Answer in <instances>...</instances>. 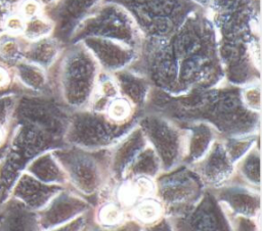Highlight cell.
<instances>
[{
    "instance_id": "6da1fadb",
    "label": "cell",
    "mask_w": 262,
    "mask_h": 231,
    "mask_svg": "<svg viewBox=\"0 0 262 231\" xmlns=\"http://www.w3.org/2000/svg\"><path fill=\"white\" fill-rule=\"evenodd\" d=\"M127 68L144 77L152 89L169 95L224 83L216 32L203 8L190 13L168 37L143 40Z\"/></svg>"
},
{
    "instance_id": "7a4b0ae2",
    "label": "cell",
    "mask_w": 262,
    "mask_h": 231,
    "mask_svg": "<svg viewBox=\"0 0 262 231\" xmlns=\"http://www.w3.org/2000/svg\"><path fill=\"white\" fill-rule=\"evenodd\" d=\"M144 111L162 114L177 125L206 123L215 129L219 138L260 133L261 113L247 109L241 99V88L225 82L181 95H169L151 88Z\"/></svg>"
},
{
    "instance_id": "3957f363",
    "label": "cell",
    "mask_w": 262,
    "mask_h": 231,
    "mask_svg": "<svg viewBox=\"0 0 262 231\" xmlns=\"http://www.w3.org/2000/svg\"><path fill=\"white\" fill-rule=\"evenodd\" d=\"M52 66L53 95L71 110L86 108L101 72L91 53L80 42L70 43Z\"/></svg>"
},
{
    "instance_id": "277c9868",
    "label": "cell",
    "mask_w": 262,
    "mask_h": 231,
    "mask_svg": "<svg viewBox=\"0 0 262 231\" xmlns=\"http://www.w3.org/2000/svg\"><path fill=\"white\" fill-rule=\"evenodd\" d=\"M63 169L68 186L94 206L95 197L111 180L110 150H88L66 145L52 151Z\"/></svg>"
},
{
    "instance_id": "5b68a950",
    "label": "cell",
    "mask_w": 262,
    "mask_h": 231,
    "mask_svg": "<svg viewBox=\"0 0 262 231\" xmlns=\"http://www.w3.org/2000/svg\"><path fill=\"white\" fill-rule=\"evenodd\" d=\"M123 8L143 40H159L176 31L200 7L190 0H101Z\"/></svg>"
},
{
    "instance_id": "8992f818",
    "label": "cell",
    "mask_w": 262,
    "mask_h": 231,
    "mask_svg": "<svg viewBox=\"0 0 262 231\" xmlns=\"http://www.w3.org/2000/svg\"><path fill=\"white\" fill-rule=\"evenodd\" d=\"M86 38L117 41L137 52L143 42L130 15L120 6L102 1L76 28L70 43L80 42Z\"/></svg>"
},
{
    "instance_id": "52a82bcc",
    "label": "cell",
    "mask_w": 262,
    "mask_h": 231,
    "mask_svg": "<svg viewBox=\"0 0 262 231\" xmlns=\"http://www.w3.org/2000/svg\"><path fill=\"white\" fill-rule=\"evenodd\" d=\"M136 126L115 124L104 113L88 108L72 110L66 141L67 144L88 150L107 149Z\"/></svg>"
},
{
    "instance_id": "ba28073f",
    "label": "cell",
    "mask_w": 262,
    "mask_h": 231,
    "mask_svg": "<svg viewBox=\"0 0 262 231\" xmlns=\"http://www.w3.org/2000/svg\"><path fill=\"white\" fill-rule=\"evenodd\" d=\"M155 182V196L160 200L165 215L169 218L190 210L207 189L194 170L184 164L162 172Z\"/></svg>"
},
{
    "instance_id": "9c48e42d",
    "label": "cell",
    "mask_w": 262,
    "mask_h": 231,
    "mask_svg": "<svg viewBox=\"0 0 262 231\" xmlns=\"http://www.w3.org/2000/svg\"><path fill=\"white\" fill-rule=\"evenodd\" d=\"M147 144L152 148L162 166V172L182 164L185 131L170 119L152 111H143L138 121Z\"/></svg>"
},
{
    "instance_id": "30bf717a",
    "label": "cell",
    "mask_w": 262,
    "mask_h": 231,
    "mask_svg": "<svg viewBox=\"0 0 262 231\" xmlns=\"http://www.w3.org/2000/svg\"><path fill=\"white\" fill-rule=\"evenodd\" d=\"M174 231H234L230 219L211 189L187 212L170 218Z\"/></svg>"
},
{
    "instance_id": "8fae6325",
    "label": "cell",
    "mask_w": 262,
    "mask_h": 231,
    "mask_svg": "<svg viewBox=\"0 0 262 231\" xmlns=\"http://www.w3.org/2000/svg\"><path fill=\"white\" fill-rule=\"evenodd\" d=\"M93 205L84 196L69 186L63 187L39 212L37 222L39 230H46L69 223L91 212Z\"/></svg>"
},
{
    "instance_id": "7c38bea8",
    "label": "cell",
    "mask_w": 262,
    "mask_h": 231,
    "mask_svg": "<svg viewBox=\"0 0 262 231\" xmlns=\"http://www.w3.org/2000/svg\"><path fill=\"white\" fill-rule=\"evenodd\" d=\"M211 190L229 218H260V189L231 178L226 184Z\"/></svg>"
},
{
    "instance_id": "4fadbf2b",
    "label": "cell",
    "mask_w": 262,
    "mask_h": 231,
    "mask_svg": "<svg viewBox=\"0 0 262 231\" xmlns=\"http://www.w3.org/2000/svg\"><path fill=\"white\" fill-rule=\"evenodd\" d=\"M190 167L207 189H216L226 184L234 174V164L228 157L220 138L200 160Z\"/></svg>"
},
{
    "instance_id": "5bb4252c",
    "label": "cell",
    "mask_w": 262,
    "mask_h": 231,
    "mask_svg": "<svg viewBox=\"0 0 262 231\" xmlns=\"http://www.w3.org/2000/svg\"><path fill=\"white\" fill-rule=\"evenodd\" d=\"M80 43L91 53L100 70L110 74L127 68L137 55L133 48L113 40L86 38Z\"/></svg>"
},
{
    "instance_id": "9a60e30c",
    "label": "cell",
    "mask_w": 262,
    "mask_h": 231,
    "mask_svg": "<svg viewBox=\"0 0 262 231\" xmlns=\"http://www.w3.org/2000/svg\"><path fill=\"white\" fill-rule=\"evenodd\" d=\"M62 188V186L43 183L24 171L12 185L9 197L17 200L27 209L37 213L41 211Z\"/></svg>"
},
{
    "instance_id": "2e32d148",
    "label": "cell",
    "mask_w": 262,
    "mask_h": 231,
    "mask_svg": "<svg viewBox=\"0 0 262 231\" xmlns=\"http://www.w3.org/2000/svg\"><path fill=\"white\" fill-rule=\"evenodd\" d=\"M146 145V139L137 124L119 142L108 148L111 180L120 181L124 179L129 167Z\"/></svg>"
},
{
    "instance_id": "e0dca14e",
    "label": "cell",
    "mask_w": 262,
    "mask_h": 231,
    "mask_svg": "<svg viewBox=\"0 0 262 231\" xmlns=\"http://www.w3.org/2000/svg\"><path fill=\"white\" fill-rule=\"evenodd\" d=\"M185 131L184 155L182 164L191 166L200 160L219 138L215 129L203 122L178 125Z\"/></svg>"
},
{
    "instance_id": "ac0fdd59",
    "label": "cell",
    "mask_w": 262,
    "mask_h": 231,
    "mask_svg": "<svg viewBox=\"0 0 262 231\" xmlns=\"http://www.w3.org/2000/svg\"><path fill=\"white\" fill-rule=\"evenodd\" d=\"M0 231H39L37 215L9 197L0 207Z\"/></svg>"
},
{
    "instance_id": "d6986e66",
    "label": "cell",
    "mask_w": 262,
    "mask_h": 231,
    "mask_svg": "<svg viewBox=\"0 0 262 231\" xmlns=\"http://www.w3.org/2000/svg\"><path fill=\"white\" fill-rule=\"evenodd\" d=\"M113 75L117 81L120 94L126 97L135 107L144 111L151 90L148 81L129 68H124Z\"/></svg>"
},
{
    "instance_id": "ffe728a7",
    "label": "cell",
    "mask_w": 262,
    "mask_h": 231,
    "mask_svg": "<svg viewBox=\"0 0 262 231\" xmlns=\"http://www.w3.org/2000/svg\"><path fill=\"white\" fill-rule=\"evenodd\" d=\"M25 172L43 183L68 186L67 175L52 151L44 152L33 158L26 166Z\"/></svg>"
},
{
    "instance_id": "44dd1931",
    "label": "cell",
    "mask_w": 262,
    "mask_h": 231,
    "mask_svg": "<svg viewBox=\"0 0 262 231\" xmlns=\"http://www.w3.org/2000/svg\"><path fill=\"white\" fill-rule=\"evenodd\" d=\"M232 179L260 189V145L256 144L234 164Z\"/></svg>"
},
{
    "instance_id": "7402d4cb",
    "label": "cell",
    "mask_w": 262,
    "mask_h": 231,
    "mask_svg": "<svg viewBox=\"0 0 262 231\" xmlns=\"http://www.w3.org/2000/svg\"><path fill=\"white\" fill-rule=\"evenodd\" d=\"M92 221L102 227H116L130 219L129 213L113 199L98 201L91 211Z\"/></svg>"
},
{
    "instance_id": "603a6c76",
    "label": "cell",
    "mask_w": 262,
    "mask_h": 231,
    "mask_svg": "<svg viewBox=\"0 0 262 231\" xmlns=\"http://www.w3.org/2000/svg\"><path fill=\"white\" fill-rule=\"evenodd\" d=\"M161 173L162 166L160 159L158 158L152 148L147 144L135 157V159L129 167L125 178L144 176L156 179Z\"/></svg>"
},
{
    "instance_id": "cb8c5ba5",
    "label": "cell",
    "mask_w": 262,
    "mask_h": 231,
    "mask_svg": "<svg viewBox=\"0 0 262 231\" xmlns=\"http://www.w3.org/2000/svg\"><path fill=\"white\" fill-rule=\"evenodd\" d=\"M164 216H166L164 207L156 196L139 200L129 211L130 219L139 224L141 227L152 224Z\"/></svg>"
},
{
    "instance_id": "d4e9b609",
    "label": "cell",
    "mask_w": 262,
    "mask_h": 231,
    "mask_svg": "<svg viewBox=\"0 0 262 231\" xmlns=\"http://www.w3.org/2000/svg\"><path fill=\"white\" fill-rule=\"evenodd\" d=\"M220 139L228 157L233 164H235L256 144H260V133L231 136Z\"/></svg>"
},
{
    "instance_id": "484cf974",
    "label": "cell",
    "mask_w": 262,
    "mask_h": 231,
    "mask_svg": "<svg viewBox=\"0 0 262 231\" xmlns=\"http://www.w3.org/2000/svg\"><path fill=\"white\" fill-rule=\"evenodd\" d=\"M28 38L31 40H41L47 37H50L53 33V24L52 21L47 17H39L35 16L30 19L27 24H25V29Z\"/></svg>"
},
{
    "instance_id": "4316f807",
    "label": "cell",
    "mask_w": 262,
    "mask_h": 231,
    "mask_svg": "<svg viewBox=\"0 0 262 231\" xmlns=\"http://www.w3.org/2000/svg\"><path fill=\"white\" fill-rule=\"evenodd\" d=\"M241 99L247 109L261 113V85L260 82L241 87Z\"/></svg>"
},
{
    "instance_id": "83f0119b",
    "label": "cell",
    "mask_w": 262,
    "mask_h": 231,
    "mask_svg": "<svg viewBox=\"0 0 262 231\" xmlns=\"http://www.w3.org/2000/svg\"><path fill=\"white\" fill-rule=\"evenodd\" d=\"M83 231H142V227L134 222L133 220L129 219L125 223L116 226V227H102L95 224L91 219V213L89 219L87 221L86 226L84 227Z\"/></svg>"
},
{
    "instance_id": "f1b7e54d",
    "label": "cell",
    "mask_w": 262,
    "mask_h": 231,
    "mask_svg": "<svg viewBox=\"0 0 262 231\" xmlns=\"http://www.w3.org/2000/svg\"><path fill=\"white\" fill-rule=\"evenodd\" d=\"M90 213L91 212H89L88 214L81 216L69 223H66V224H62V225H59V226H56L53 228H49L46 230H39V231H83V229L86 226L87 221L89 219Z\"/></svg>"
},
{
    "instance_id": "f546056e",
    "label": "cell",
    "mask_w": 262,
    "mask_h": 231,
    "mask_svg": "<svg viewBox=\"0 0 262 231\" xmlns=\"http://www.w3.org/2000/svg\"><path fill=\"white\" fill-rule=\"evenodd\" d=\"M142 231H174V229L170 218L164 216L155 223L142 227Z\"/></svg>"
},
{
    "instance_id": "4dcf8cb0",
    "label": "cell",
    "mask_w": 262,
    "mask_h": 231,
    "mask_svg": "<svg viewBox=\"0 0 262 231\" xmlns=\"http://www.w3.org/2000/svg\"><path fill=\"white\" fill-rule=\"evenodd\" d=\"M23 15L29 18L37 16L41 11V4L38 0H26L21 5Z\"/></svg>"
},
{
    "instance_id": "1f68e13d",
    "label": "cell",
    "mask_w": 262,
    "mask_h": 231,
    "mask_svg": "<svg viewBox=\"0 0 262 231\" xmlns=\"http://www.w3.org/2000/svg\"><path fill=\"white\" fill-rule=\"evenodd\" d=\"M9 82H10V79L7 73L0 68V88L6 87L9 84Z\"/></svg>"
},
{
    "instance_id": "d6a6232c",
    "label": "cell",
    "mask_w": 262,
    "mask_h": 231,
    "mask_svg": "<svg viewBox=\"0 0 262 231\" xmlns=\"http://www.w3.org/2000/svg\"><path fill=\"white\" fill-rule=\"evenodd\" d=\"M192 1L195 5H198L200 8H203V9H206L207 6L211 3L212 0H190Z\"/></svg>"
},
{
    "instance_id": "836d02e7",
    "label": "cell",
    "mask_w": 262,
    "mask_h": 231,
    "mask_svg": "<svg viewBox=\"0 0 262 231\" xmlns=\"http://www.w3.org/2000/svg\"><path fill=\"white\" fill-rule=\"evenodd\" d=\"M6 138V131L3 126H0V146L4 143Z\"/></svg>"
}]
</instances>
